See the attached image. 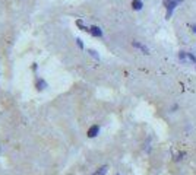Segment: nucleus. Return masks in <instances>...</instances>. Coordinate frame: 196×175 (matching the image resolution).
Segmentation results:
<instances>
[{
	"label": "nucleus",
	"mask_w": 196,
	"mask_h": 175,
	"mask_svg": "<svg viewBox=\"0 0 196 175\" xmlns=\"http://www.w3.org/2000/svg\"><path fill=\"white\" fill-rule=\"evenodd\" d=\"M181 2H183V0H162V3H164V6H165V9H167L165 19H170V18H171V15H173L174 9H176V8H177Z\"/></svg>",
	"instance_id": "f257e3e1"
},
{
	"label": "nucleus",
	"mask_w": 196,
	"mask_h": 175,
	"mask_svg": "<svg viewBox=\"0 0 196 175\" xmlns=\"http://www.w3.org/2000/svg\"><path fill=\"white\" fill-rule=\"evenodd\" d=\"M132 44H133V47H135V48H139V50H141V51H142L144 54H149V48H148L146 45L141 44L139 41H133Z\"/></svg>",
	"instance_id": "f03ea898"
},
{
	"label": "nucleus",
	"mask_w": 196,
	"mask_h": 175,
	"mask_svg": "<svg viewBox=\"0 0 196 175\" xmlns=\"http://www.w3.org/2000/svg\"><path fill=\"white\" fill-rule=\"evenodd\" d=\"M89 32H91L94 37H103V31H101L100 28H98V26H95V25L89 28Z\"/></svg>",
	"instance_id": "7ed1b4c3"
},
{
	"label": "nucleus",
	"mask_w": 196,
	"mask_h": 175,
	"mask_svg": "<svg viewBox=\"0 0 196 175\" xmlns=\"http://www.w3.org/2000/svg\"><path fill=\"white\" fill-rule=\"evenodd\" d=\"M98 131H100V127H98V126H92L88 130V137H95L98 134Z\"/></svg>",
	"instance_id": "20e7f679"
},
{
	"label": "nucleus",
	"mask_w": 196,
	"mask_h": 175,
	"mask_svg": "<svg viewBox=\"0 0 196 175\" xmlns=\"http://www.w3.org/2000/svg\"><path fill=\"white\" fill-rule=\"evenodd\" d=\"M142 6H144V3L141 2V0H133V2H132V8H133L135 10H141Z\"/></svg>",
	"instance_id": "39448f33"
},
{
	"label": "nucleus",
	"mask_w": 196,
	"mask_h": 175,
	"mask_svg": "<svg viewBox=\"0 0 196 175\" xmlns=\"http://www.w3.org/2000/svg\"><path fill=\"white\" fill-rule=\"evenodd\" d=\"M107 169H108V166L104 165V166H101L100 169H98L95 174H92V175H106V174H107Z\"/></svg>",
	"instance_id": "423d86ee"
},
{
	"label": "nucleus",
	"mask_w": 196,
	"mask_h": 175,
	"mask_svg": "<svg viewBox=\"0 0 196 175\" xmlns=\"http://www.w3.org/2000/svg\"><path fill=\"white\" fill-rule=\"evenodd\" d=\"M76 25H78V26H79L82 31H89V28H86V26L82 24V21H80V19H79V21H76Z\"/></svg>",
	"instance_id": "0eeeda50"
},
{
	"label": "nucleus",
	"mask_w": 196,
	"mask_h": 175,
	"mask_svg": "<svg viewBox=\"0 0 196 175\" xmlns=\"http://www.w3.org/2000/svg\"><path fill=\"white\" fill-rule=\"evenodd\" d=\"M37 86H38V89H40V91H43V89H46V86H47V85H46V82H44V80H40V82L37 83Z\"/></svg>",
	"instance_id": "6e6552de"
},
{
	"label": "nucleus",
	"mask_w": 196,
	"mask_h": 175,
	"mask_svg": "<svg viewBox=\"0 0 196 175\" xmlns=\"http://www.w3.org/2000/svg\"><path fill=\"white\" fill-rule=\"evenodd\" d=\"M88 53H89V54H91V56H92L94 58H97V60H98V58H100V56H98V54H97V51H95V50H89Z\"/></svg>",
	"instance_id": "1a4fd4ad"
},
{
	"label": "nucleus",
	"mask_w": 196,
	"mask_h": 175,
	"mask_svg": "<svg viewBox=\"0 0 196 175\" xmlns=\"http://www.w3.org/2000/svg\"><path fill=\"white\" fill-rule=\"evenodd\" d=\"M76 42H78V47H79V48H83V44H82V40H79V38H78V40H76Z\"/></svg>",
	"instance_id": "9d476101"
},
{
	"label": "nucleus",
	"mask_w": 196,
	"mask_h": 175,
	"mask_svg": "<svg viewBox=\"0 0 196 175\" xmlns=\"http://www.w3.org/2000/svg\"><path fill=\"white\" fill-rule=\"evenodd\" d=\"M192 29H193V32H196V25H192Z\"/></svg>",
	"instance_id": "9b49d317"
}]
</instances>
